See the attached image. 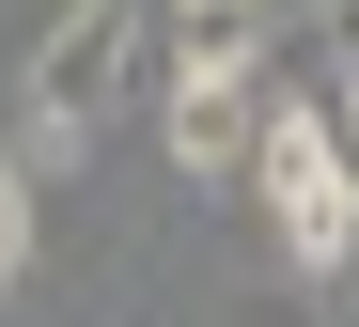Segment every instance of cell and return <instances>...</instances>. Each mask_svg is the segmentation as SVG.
Segmentation results:
<instances>
[{
	"label": "cell",
	"instance_id": "obj_1",
	"mask_svg": "<svg viewBox=\"0 0 359 327\" xmlns=\"http://www.w3.org/2000/svg\"><path fill=\"white\" fill-rule=\"evenodd\" d=\"M250 203H266V234H281V265H313V281H344V265H359V172H344L328 94L266 109V141H250Z\"/></svg>",
	"mask_w": 359,
	"mask_h": 327
},
{
	"label": "cell",
	"instance_id": "obj_2",
	"mask_svg": "<svg viewBox=\"0 0 359 327\" xmlns=\"http://www.w3.org/2000/svg\"><path fill=\"white\" fill-rule=\"evenodd\" d=\"M126 47H141V0H63L32 32V62H16V156L32 172H63L94 141V109L126 94Z\"/></svg>",
	"mask_w": 359,
	"mask_h": 327
},
{
	"label": "cell",
	"instance_id": "obj_3",
	"mask_svg": "<svg viewBox=\"0 0 359 327\" xmlns=\"http://www.w3.org/2000/svg\"><path fill=\"white\" fill-rule=\"evenodd\" d=\"M156 141H172V172H250L266 109H250V78H156Z\"/></svg>",
	"mask_w": 359,
	"mask_h": 327
},
{
	"label": "cell",
	"instance_id": "obj_4",
	"mask_svg": "<svg viewBox=\"0 0 359 327\" xmlns=\"http://www.w3.org/2000/svg\"><path fill=\"white\" fill-rule=\"evenodd\" d=\"M266 16L281 0H172V62L156 78H266Z\"/></svg>",
	"mask_w": 359,
	"mask_h": 327
},
{
	"label": "cell",
	"instance_id": "obj_5",
	"mask_svg": "<svg viewBox=\"0 0 359 327\" xmlns=\"http://www.w3.org/2000/svg\"><path fill=\"white\" fill-rule=\"evenodd\" d=\"M32 281V156H0V296Z\"/></svg>",
	"mask_w": 359,
	"mask_h": 327
},
{
	"label": "cell",
	"instance_id": "obj_6",
	"mask_svg": "<svg viewBox=\"0 0 359 327\" xmlns=\"http://www.w3.org/2000/svg\"><path fill=\"white\" fill-rule=\"evenodd\" d=\"M313 47H344V62H359V0H313Z\"/></svg>",
	"mask_w": 359,
	"mask_h": 327
},
{
	"label": "cell",
	"instance_id": "obj_7",
	"mask_svg": "<svg viewBox=\"0 0 359 327\" xmlns=\"http://www.w3.org/2000/svg\"><path fill=\"white\" fill-rule=\"evenodd\" d=\"M328 125H344V172H359V62H344V78H328Z\"/></svg>",
	"mask_w": 359,
	"mask_h": 327
}]
</instances>
